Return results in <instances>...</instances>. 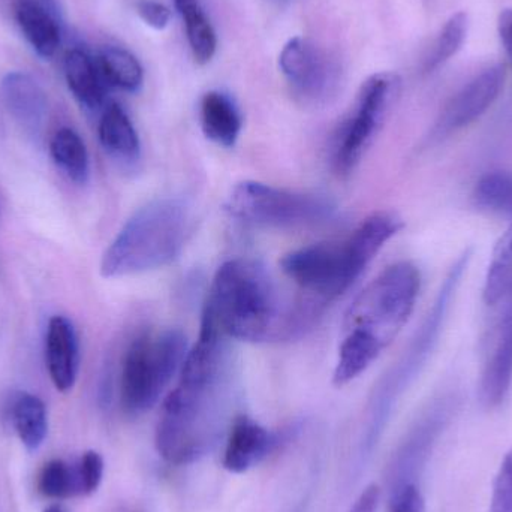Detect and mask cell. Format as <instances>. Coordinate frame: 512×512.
I'll return each mask as SVG.
<instances>
[{
	"label": "cell",
	"instance_id": "6da1fadb",
	"mask_svg": "<svg viewBox=\"0 0 512 512\" xmlns=\"http://www.w3.org/2000/svg\"><path fill=\"white\" fill-rule=\"evenodd\" d=\"M227 339L203 315L200 339L186 355L179 384L165 397L156 424V450L171 465L200 462L221 438L230 396Z\"/></svg>",
	"mask_w": 512,
	"mask_h": 512
},
{
	"label": "cell",
	"instance_id": "7a4b0ae2",
	"mask_svg": "<svg viewBox=\"0 0 512 512\" xmlns=\"http://www.w3.org/2000/svg\"><path fill=\"white\" fill-rule=\"evenodd\" d=\"M322 304L307 297L283 300L267 268L252 259H231L216 271L204 312L222 333L262 343L301 336L315 325Z\"/></svg>",
	"mask_w": 512,
	"mask_h": 512
},
{
	"label": "cell",
	"instance_id": "3957f363",
	"mask_svg": "<svg viewBox=\"0 0 512 512\" xmlns=\"http://www.w3.org/2000/svg\"><path fill=\"white\" fill-rule=\"evenodd\" d=\"M420 288L417 265L402 261L385 268L358 294L343 321L334 385L355 381L378 360L414 312Z\"/></svg>",
	"mask_w": 512,
	"mask_h": 512
},
{
	"label": "cell",
	"instance_id": "277c9868",
	"mask_svg": "<svg viewBox=\"0 0 512 512\" xmlns=\"http://www.w3.org/2000/svg\"><path fill=\"white\" fill-rule=\"evenodd\" d=\"M402 228V219L394 213H373L345 239L289 252L280 268L301 294L325 306L351 288Z\"/></svg>",
	"mask_w": 512,
	"mask_h": 512
},
{
	"label": "cell",
	"instance_id": "5b68a950",
	"mask_svg": "<svg viewBox=\"0 0 512 512\" xmlns=\"http://www.w3.org/2000/svg\"><path fill=\"white\" fill-rule=\"evenodd\" d=\"M195 212L189 201L167 197L150 201L123 225L102 256L108 279L167 267L182 255L194 234Z\"/></svg>",
	"mask_w": 512,
	"mask_h": 512
},
{
	"label": "cell",
	"instance_id": "8992f818",
	"mask_svg": "<svg viewBox=\"0 0 512 512\" xmlns=\"http://www.w3.org/2000/svg\"><path fill=\"white\" fill-rule=\"evenodd\" d=\"M469 254L460 256L453 267L448 271L432 309L427 313L426 319L421 324L420 330L409 343L402 357L388 370L387 375L381 379L375 388L369 405V417H367V430L364 436V448H372L378 442L379 436L384 432L393 409L403 396L409 385L420 375L427 360L432 355L433 349L438 345L439 336L444 328L448 310L451 307L454 295L462 282L463 274L468 268Z\"/></svg>",
	"mask_w": 512,
	"mask_h": 512
},
{
	"label": "cell",
	"instance_id": "52a82bcc",
	"mask_svg": "<svg viewBox=\"0 0 512 512\" xmlns=\"http://www.w3.org/2000/svg\"><path fill=\"white\" fill-rule=\"evenodd\" d=\"M188 352L186 334L177 328L150 331L132 340L120 373L123 409L131 415L150 411L179 375Z\"/></svg>",
	"mask_w": 512,
	"mask_h": 512
},
{
	"label": "cell",
	"instance_id": "ba28073f",
	"mask_svg": "<svg viewBox=\"0 0 512 512\" xmlns=\"http://www.w3.org/2000/svg\"><path fill=\"white\" fill-rule=\"evenodd\" d=\"M227 210L245 224L268 230L324 227L339 215V207L327 195L261 182L239 183L228 198Z\"/></svg>",
	"mask_w": 512,
	"mask_h": 512
},
{
	"label": "cell",
	"instance_id": "9c48e42d",
	"mask_svg": "<svg viewBox=\"0 0 512 512\" xmlns=\"http://www.w3.org/2000/svg\"><path fill=\"white\" fill-rule=\"evenodd\" d=\"M399 84V77L391 72L364 81L351 113L333 138L331 165L339 176H348L360 164L396 99Z\"/></svg>",
	"mask_w": 512,
	"mask_h": 512
},
{
	"label": "cell",
	"instance_id": "30bf717a",
	"mask_svg": "<svg viewBox=\"0 0 512 512\" xmlns=\"http://www.w3.org/2000/svg\"><path fill=\"white\" fill-rule=\"evenodd\" d=\"M454 409L456 397L453 394L441 396L433 400L432 405H429L409 430L391 463L390 495L417 484L415 480L429 460L442 433L450 424Z\"/></svg>",
	"mask_w": 512,
	"mask_h": 512
},
{
	"label": "cell",
	"instance_id": "8fae6325",
	"mask_svg": "<svg viewBox=\"0 0 512 512\" xmlns=\"http://www.w3.org/2000/svg\"><path fill=\"white\" fill-rule=\"evenodd\" d=\"M505 83V66H489L469 80L442 108L430 138L445 140L480 119L501 95Z\"/></svg>",
	"mask_w": 512,
	"mask_h": 512
},
{
	"label": "cell",
	"instance_id": "7c38bea8",
	"mask_svg": "<svg viewBox=\"0 0 512 512\" xmlns=\"http://www.w3.org/2000/svg\"><path fill=\"white\" fill-rule=\"evenodd\" d=\"M279 68L292 90L312 104H322L333 96L336 78L327 57L309 39L295 36L283 45Z\"/></svg>",
	"mask_w": 512,
	"mask_h": 512
},
{
	"label": "cell",
	"instance_id": "4fadbf2b",
	"mask_svg": "<svg viewBox=\"0 0 512 512\" xmlns=\"http://www.w3.org/2000/svg\"><path fill=\"white\" fill-rule=\"evenodd\" d=\"M501 303L504 309L481 373V400L487 408L501 406L512 387V289Z\"/></svg>",
	"mask_w": 512,
	"mask_h": 512
},
{
	"label": "cell",
	"instance_id": "5bb4252c",
	"mask_svg": "<svg viewBox=\"0 0 512 512\" xmlns=\"http://www.w3.org/2000/svg\"><path fill=\"white\" fill-rule=\"evenodd\" d=\"M279 444V435L242 415L231 424L222 465L231 474H245L264 462Z\"/></svg>",
	"mask_w": 512,
	"mask_h": 512
},
{
	"label": "cell",
	"instance_id": "9a60e30c",
	"mask_svg": "<svg viewBox=\"0 0 512 512\" xmlns=\"http://www.w3.org/2000/svg\"><path fill=\"white\" fill-rule=\"evenodd\" d=\"M0 92L12 119L30 137L38 138L48 119V99L35 78L24 72H9L0 81Z\"/></svg>",
	"mask_w": 512,
	"mask_h": 512
},
{
	"label": "cell",
	"instance_id": "2e32d148",
	"mask_svg": "<svg viewBox=\"0 0 512 512\" xmlns=\"http://www.w3.org/2000/svg\"><path fill=\"white\" fill-rule=\"evenodd\" d=\"M45 360L51 382L60 393H68L77 381L78 339L74 325L65 316H53L45 337Z\"/></svg>",
	"mask_w": 512,
	"mask_h": 512
},
{
	"label": "cell",
	"instance_id": "e0dca14e",
	"mask_svg": "<svg viewBox=\"0 0 512 512\" xmlns=\"http://www.w3.org/2000/svg\"><path fill=\"white\" fill-rule=\"evenodd\" d=\"M201 128L204 135L222 147H234L242 134L243 117L234 99L224 92L212 90L201 99Z\"/></svg>",
	"mask_w": 512,
	"mask_h": 512
},
{
	"label": "cell",
	"instance_id": "ac0fdd59",
	"mask_svg": "<svg viewBox=\"0 0 512 512\" xmlns=\"http://www.w3.org/2000/svg\"><path fill=\"white\" fill-rule=\"evenodd\" d=\"M99 141L114 161L135 165L141 159V141L134 123L119 104L104 108L99 120Z\"/></svg>",
	"mask_w": 512,
	"mask_h": 512
},
{
	"label": "cell",
	"instance_id": "d6986e66",
	"mask_svg": "<svg viewBox=\"0 0 512 512\" xmlns=\"http://www.w3.org/2000/svg\"><path fill=\"white\" fill-rule=\"evenodd\" d=\"M65 78L74 98L81 107L98 111L104 107L108 84L105 83L98 62L86 51L74 48L65 57Z\"/></svg>",
	"mask_w": 512,
	"mask_h": 512
},
{
	"label": "cell",
	"instance_id": "ffe728a7",
	"mask_svg": "<svg viewBox=\"0 0 512 512\" xmlns=\"http://www.w3.org/2000/svg\"><path fill=\"white\" fill-rule=\"evenodd\" d=\"M15 18L33 51L42 59H51L60 45L59 17L38 3L17 0Z\"/></svg>",
	"mask_w": 512,
	"mask_h": 512
},
{
	"label": "cell",
	"instance_id": "44dd1931",
	"mask_svg": "<svg viewBox=\"0 0 512 512\" xmlns=\"http://www.w3.org/2000/svg\"><path fill=\"white\" fill-rule=\"evenodd\" d=\"M174 5L185 23L186 36L194 59L200 65L212 62L218 50V36L200 0H174Z\"/></svg>",
	"mask_w": 512,
	"mask_h": 512
},
{
	"label": "cell",
	"instance_id": "7402d4cb",
	"mask_svg": "<svg viewBox=\"0 0 512 512\" xmlns=\"http://www.w3.org/2000/svg\"><path fill=\"white\" fill-rule=\"evenodd\" d=\"M50 153L54 164L77 185L89 180L90 159L83 138L71 128H62L50 141Z\"/></svg>",
	"mask_w": 512,
	"mask_h": 512
},
{
	"label": "cell",
	"instance_id": "603a6c76",
	"mask_svg": "<svg viewBox=\"0 0 512 512\" xmlns=\"http://www.w3.org/2000/svg\"><path fill=\"white\" fill-rule=\"evenodd\" d=\"M12 424L21 444L29 451L38 450L48 435V415L38 396L21 393L12 405Z\"/></svg>",
	"mask_w": 512,
	"mask_h": 512
},
{
	"label": "cell",
	"instance_id": "cb8c5ba5",
	"mask_svg": "<svg viewBox=\"0 0 512 512\" xmlns=\"http://www.w3.org/2000/svg\"><path fill=\"white\" fill-rule=\"evenodd\" d=\"M96 62L108 87H117L131 93L138 92L143 87V66L137 57L125 48H102Z\"/></svg>",
	"mask_w": 512,
	"mask_h": 512
},
{
	"label": "cell",
	"instance_id": "d4e9b609",
	"mask_svg": "<svg viewBox=\"0 0 512 512\" xmlns=\"http://www.w3.org/2000/svg\"><path fill=\"white\" fill-rule=\"evenodd\" d=\"M512 289V225L501 237L489 270H487L486 285H484V301L489 306H498L505 295Z\"/></svg>",
	"mask_w": 512,
	"mask_h": 512
},
{
	"label": "cell",
	"instance_id": "484cf974",
	"mask_svg": "<svg viewBox=\"0 0 512 512\" xmlns=\"http://www.w3.org/2000/svg\"><path fill=\"white\" fill-rule=\"evenodd\" d=\"M468 27V14L457 12V14L451 15L424 60V71L433 72L439 66L447 63L451 57L456 56L468 35Z\"/></svg>",
	"mask_w": 512,
	"mask_h": 512
},
{
	"label": "cell",
	"instance_id": "4316f807",
	"mask_svg": "<svg viewBox=\"0 0 512 512\" xmlns=\"http://www.w3.org/2000/svg\"><path fill=\"white\" fill-rule=\"evenodd\" d=\"M38 490L48 499H68L81 495L80 477L77 466L54 459L45 463L39 472Z\"/></svg>",
	"mask_w": 512,
	"mask_h": 512
},
{
	"label": "cell",
	"instance_id": "83f0119b",
	"mask_svg": "<svg viewBox=\"0 0 512 512\" xmlns=\"http://www.w3.org/2000/svg\"><path fill=\"white\" fill-rule=\"evenodd\" d=\"M474 200L478 207L498 215H512V173L498 171L478 180Z\"/></svg>",
	"mask_w": 512,
	"mask_h": 512
},
{
	"label": "cell",
	"instance_id": "f1b7e54d",
	"mask_svg": "<svg viewBox=\"0 0 512 512\" xmlns=\"http://www.w3.org/2000/svg\"><path fill=\"white\" fill-rule=\"evenodd\" d=\"M489 512H512V448L496 474Z\"/></svg>",
	"mask_w": 512,
	"mask_h": 512
},
{
	"label": "cell",
	"instance_id": "f546056e",
	"mask_svg": "<svg viewBox=\"0 0 512 512\" xmlns=\"http://www.w3.org/2000/svg\"><path fill=\"white\" fill-rule=\"evenodd\" d=\"M80 477L81 495H93L99 489L104 477V459L98 451H86L77 465Z\"/></svg>",
	"mask_w": 512,
	"mask_h": 512
},
{
	"label": "cell",
	"instance_id": "4dcf8cb0",
	"mask_svg": "<svg viewBox=\"0 0 512 512\" xmlns=\"http://www.w3.org/2000/svg\"><path fill=\"white\" fill-rule=\"evenodd\" d=\"M137 14L147 26L155 30L167 29L171 21L170 8L156 0H138Z\"/></svg>",
	"mask_w": 512,
	"mask_h": 512
},
{
	"label": "cell",
	"instance_id": "1f68e13d",
	"mask_svg": "<svg viewBox=\"0 0 512 512\" xmlns=\"http://www.w3.org/2000/svg\"><path fill=\"white\" fill-rule=\"evenodd\" d=\"M390 512H426L420 487L414 484L390 495Z\"/></svg>",
	"mask_w": 512,
	"mask_h": 512
},
{
	"label": "cell",
	"instance_id": "d6a6232c",
	"mask_svg": "<svg viewBox=\"0 0 512 512\" xmlns=\"http://www.w3.org/2000/svg\"><path fill=\"white\" fill-rule=\"evenodd\" d=\"M379 502H381V492L378 487L369 486L358 496L349 512H378Z\"/></svg>",
	"mask_w": 512,
	"mask_h": 512
},
{
	"label": "cell",
	"instance_id": "836d02e7",
	"mask_svg": "<svg viewBox=\"0 0 512 512\" xmlns=\"http://www.w3.org/2000/svg\"><path fill=\"white\" fill-rule=\"evenodd\" d=\"M498 29L502 44H504L505 51H507L512 65V8L504 9V11L501 12V15H499Z\"/></svg>",
	"mask_w": 512,
	"mask_h": 512
},
{
	"label": "cell",
	"instance_id": "e575fe53",
	"mask_svg": "<svg viewBox=\"0 0 512 512\" xmlns=\"http://www.w3.org/2000/svg\"><path fill=\"white\" fill-rule=\"evenodd\" d=\"M30 2L38 3V5L44 6L48 11L53 12L54 15L59 17V11H57L56 0H30Z\"/></svg>",
	"mask_w": 512,
	"mask_h": 512
},
{
	"label": "cell",
	"instance_id": "d590c367",
	"mask_svg": "<svg viewBox=\"0 0 512 512\" xmlns=\"http://www.w3.org/2000/svg\"><path fill=\"white\" fill-rule=\"evenodd\" d=\"M44 512H65V510L59 507V505H51V507H48Z\"/></svg>",
	"mask_w": 512,
	"mask_h": 512
}]
</instances>
